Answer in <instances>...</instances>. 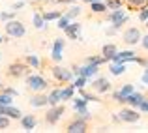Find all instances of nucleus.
Wrapping results in <instances>:
<instances>
[{"label":"nucleus","mask_w":148,"mask_h":133,"mask_svg":"<svg viewBox=\"0 0 148 133\" xmlns=\"http://www.w3.org/2000/svg\"><path fill=\"white\" fill-rule=\"evenodd\" d=\"M4 30H6V36H8V38H23V36L26 34L25 25H23L21 21H17V19H11V21H8L6 25H4Z\"/></svg>","instance_id":"obj_1"},{"label":"nucleus","mask_w":148,"mask_h":133,"mask_svg":"<svg viewBox=\"0 0 148 133\" xmlns=\"http://www.w3.org/2000/svg\"><path fill=\"white\" fill-rule=\"evenodd\" d=\"M51 73H53V77L58 81V83L66 84V83H73V69H68V68H62V66L54 64L53 68H51Z\"/></svg>","instance_id":"obj_2"},{"label":"nucleus","mask_w":148,"mask_h":133,"mask_svg":"<svg viewBox=\"0 0 148 133\" xmlns=\"http://www.w3.org/2000/svg\"><path fill=\"white\" fill-rule=\"evenodd\" d=\"M49 83L45 77L41 75H26V88L32 90V92H43V90H47Z\"/></svg>","instance_id":"obj_3"},{"label":"nucleus","mask_w":148,"mask_h":133,"mask_svg":"<svg viewBox=\"0 0 148 133\" xmlns=\"http://www.w3.org/2000/svg\"><path fill=\"white\" fill-rule=\"evenodd\" d=\"M107 19L112 23V26H114L116 30H120L127 21H130V15H127L122 8H118V10H111V13L107 15Z\"/></svg>","instance_id":"obj_4"},{"label":"nucleus","mask_w":148,"mask_h":133,"mask_svg":"<svg viewBox=\"0 0 148 133\" xmlns=\"http://www.w3.org/2000/svg\"><path fill=\"white\" fill-rule=\"evenodd\" d=\"M8 77H11V79H21V77H26L28 75V64L26 62H13V64H10V68H8Z\"/></svg>","instance_id":"obj_5"},{"label":"nucleus","mask_w":148,"mask_h":133,"mask_svg":"<svg viewBox=\"0 0 148 133\" xmlns=\"http://www.w3.org/2000/svg\"><path fill=\"white\" fill-rule=\"evenodd\" d=\"M98 71H99V66L98 64H88V62H84V66H75V68H73V73H75V75L86 77V79L96 77Z\"/></svg>","instance_id":"obj_6"},{"label":"nucleus","mask_w":148,"mask_h":133,"mask_svg":"<svg viewBox=\"0 0 148 133\" xmlns=\"http://www.w3.org/2000/svg\"><path fill=\"white\" fill-rule=\"evenodd\" d=\"M141 38H143V34H141V30H139L137 26L126 28V30H124V34H122V40H124V43H126V45H137V43H141Z\"/></svg>","instance_id":"obj_7"},{"label":"nucleus","mask_w":148,"mask_h":133,"mask_svg":"<svg viewBox=\"0 0 148 133\" xmlns=\"http://www.w3.org/2000/svg\"><path fill=\"white\" fill-rule=\"evenodd\" d=\"M64 112H66V107H64V105H60V103H58V105H53V107L47 111V114H45V122H47L49 126H54V124L62 118V114H64Z\"/></svg>","instance_id":"obj_8"},{"label":"nucleus","mask_w":148,"mask_h":133,"mask_svg":"<svg viewBox=\"0 0 148 133\" xmlns=\"http://www.w3.org/2000/svg\"><path fill=\"white\" fill-rule=\"evenodd\" d=\"M66 131L68 133H86L88 131V122L83 120V118H79V116H75V118L66 126Z\"/></svg>","instance_id":"obj_9"},{"label":"nucleus","mask_w":148,"mask_h":133,"mask_svg":"<svg viewBox=\"0 0 148 133\" xmlns=\"http://www.w3.org/2000/svg\"><path fill=\"white\" fill-rule=\"evenodd\" d=\"M118 114H120V118H122V122H126V124H135L141 118V114H139V111L135 107H126V109H122Z\"/></svg>","instance_id":"obj_10"},{"label":"nucleus","mask_w":148,"mask_h":133,"mask_svg":"<svg viewBox=\"0 0 148 133\" xmlns=\"http://www.w3.org/2000/svg\"><path fill=\"white\" fill-rule=\"evenodd\" d=\"M90 86L96 94H107L109 90H111V83H109L107 77H96L90 83Z\"/></svg>","instance_id":"obj_11"},{"label":"nucleus","mask_w":148,"mask_h":133,"mask_svg":"<svg viewBox=\"0 0 148 133\" xmlns=\"http://www.w3.org/2000/svg\"><path fill=\"white\" fill-rule=\"evenodd\" d=\"M62 49H64V40H62V38H56L54 43H53V51H51V58H53L56 64L62 60Z\"/></svg>","instance_id":"obj_12"},{"label":"nucleus","mask_w":148,"mask_h":133,"mask_svg":"<svg viewBox=\"0 0 148 133\" xmlns=\"http://www.w3.org/2000/svg\"><path fill=\"white\" fill-rule=\"evenodd\" d=\"M135 56H137V54H135L133 51H122V53L118 51V53L111 58V62H124V64H126V62H133Z\"/></svg>","instance_id":"obj_13"},{"label":"nucleus","mask_w":148,"mask_h":133,"mask_svg":"<svg viewBox=\"0 0 148 133\" xmlns=\"http://www.w3.org/2000/svg\"><path fill=\"white\" fill-rule=\"evenodd\" d=\"M30 105L32 107H45V105H49V97L45 96L43 92H34V96L30 97Z\"/></svg>","instance_id":"obj_14"},{"label":"nucleus","mask_w":148,"mask_h":133,"mask_svg":"<svg viewBox=\"0 0 148 133\" xmlns=\"http://www.w3.org/2000/svg\"><path fill=\"white\" fill-rule=\"evenodd\" d=\"M81 28H83L81 23H71L64 32H66V36H68L69 40H81Z\"/></svg>","instance_id":"obj_15"},{"label":"nucleus","mask_w":148,"mask_h":133,"mask_svg":"<svg viewBox=\"0 0 148 133\" xmlns=\"http://www.w3.org/2000/svg\"><path fill=\"white\" fill-rule=\"evenodd\" d=\"M143 99H145V96H143L141 92H135V90H133V92H131L130 96L126 97V103L130 105V107L139 109V105H141V101H143Z\"/></svg>","instance_id":"obj_16"},{"label":"nucleus","mask_w":148,"mask_h":133,"mask_svg":"<svg viewBox=\"0 0 148 133\" xmlns=\"http://www.w3.org/2000/svg\"><path fill=\"white\" fill-rule=\"evenodd\" d=\"M36 124H38V120H36L34 114H23L21 116V126L25 128L26 131H32L34 128H36Z\"/></svg>","instance_id":"obj_17"},{"label":"nucleus","mask_w":148,"mask_h":133,"mask_svg":"<svg viewBox=\"0 0 148 133\" xmlns=\"http://www.w3.org/2000/svg\"><path fill=\"white\" fill-rule=\"evenodd\" d=\"M45 17H43V11L41 10H36L34 11V15H32V25H34V28H38V30H41V28H45Z\"/></svg>","instance_id":"obj_18"},{"label":"nucleus","mask_w":148,"mask_h":133,"mask_svg":"<svg viewBox=\"0 0 148 133\" xmlns=\"http://www.w3.org/2000/svg\"><path fill=\"white\" fill-rule=\"evenodd\" d=\"M116 53H118V47H116L114 43H105L103 47H101V54H103L109 62H111V58L114 56Z\"/></svg>","instance_id":"obj_19"},{"label":"nucleus","mask_w":148,"mask_h":133,"mask_svg":"<svg viewBox=\"0 0 148 133\" xmlns=\"http://www.w3.org/2000/svg\"><path fill=\"white\" fill-rule=\"evenodd\" d=\"M47 97H49V105H51V107H53V105L62 103V88H54V90H51V92L47 94Z\"/></svg>","instance_id":"obj_20"},{"label":"nucleus","mask_w":148,"mask_h":133,"mask_svg":"<svg viewBox=\"0 0 148 133\" xmlns=\"http://www.w3.org/2000/svg\"><path fill=\"white\" fill-rule=\"evenodd\" d=\"M107 4L103 2V0H99V2H92L90 4V11L92 13H96V15H103V13H107Z\"/></svg>","instance_id":"obj_21"},{"label":"nucleus","mask_w":148,"mask_h":133,"mask_svg":"<svg viewBox=\"0 0 148 133\" xmlns=\"http://www.w3.org/2000/svg\"><path fill=\"white\" fill-rule=\"evenodd\" d=\"M109 71H111V75L118 77V75H122V73L126 71V64H124V62H111Z\"/></svg>","instance_id":"obj_22"},{"label":"nucleus","mask_w":148,"mask_h":133,"mask_svg":"<svg viewBox=\"0 0 148 133\" xmlns=\"http://www.w3.org/2000/svg\"><path fill=\"white\" fill-rule=\"evenodd\" d=\"M124 2H126L127 10H131V11H139L141 8L148 6V0H124Z\"/></svg>","instance_id":"obj_23"},{"label":"nucleus","mask_w":148,"mask_h":133,"mask_svg":"<svg viewBox=\"0 0 148 133\" xmlns=\"http://www.w3.org/2000/svg\"><path fill=\"white\" fill-rule=\"evenodd\" d=\"M75 96V84H68L62 88V101H69Z\"/></svg>","instance_id":"obj_24"},{"label":"nucleus","mask_w":148,"mask_h":133,"mask_svg":"<svg viewBox=\"0 0 148 133\" xmlns=\"http://www.w3.org/2000/svg\"><path fill=\"white\" fill-rule=\"evenodd\" d=\"M4 114H6V116H10V118L11 120H21V111H19V109L17 107H13V105H8V107H6V112H4Z\"/></svg>","instance_id":"obj_25"},{"label":"nucleus","mask_w":148,"mask_h":133,"mask_svg":"<svg viewBox=\"0 0 148 133\" xmlns=\"http://www.w3.org/2000/svg\"><path fill=\"white\" fill-rule=\"evenodd\" d=\"M43 17H45V21H58V19L62 17V13L58 10H49V11H43Z\"/></svg>","instance_id":"obj_26"},{"label":"nucleus","mask_w":148,"mask_h":133,"mask_svg":"<svg viewBox=\"0 0 148 133\" xmlns=\"http://www.w3.org/2000/svg\"><path fill=\"white\" fill-rule=\"evenodd\" d=\"M71 23H73V21H71V19H69L68 15L64 13V15H62V17H60V19H58V21H56V26H58V28H60V30H66V28H68L69 25H71Z\"/></svg>","instance_id":"obj_27"},{"label":"nucleus","mask_w":148,"mask_h":133,"mask_svg":"<svg viewBox=\"0 0 148 133\" xmlns=\"http://www.w3.org/2000/svg\"><path fill=\"white\" fill-rule=\"evenodd\" d=\"M77 116H79V118H83V120H86V122H90L92 120V112L88 111V107H83V109H77Z\"/></svg>","instance_id":"obj_28"},{"label":"nucleus","mask_w":148,"mask_h":133,"mask_svg":"<svg viewBox=\"0 0 148 133\" xmlns=\"http://www.w3.org/2000/svg\"><path fill=\"white\" fill-rule=\"evenodd\" d=\"M84 62H88V64H98V66H101V64H105V62H109V60L103 56V54H99V56H86V60H84Z\"/></svg>","instance_id":"obj_29"},{"label":"nucleus","mask_w":148,"mask_h":133,"mask_svg":"<svg viewBox=\"0 0 148 133\" xmlns=\"http://www.w3.org/2000/svg\"><path fill=\"white\" fill-rule=\"evenodd\" d=\"M26 64H28L30 68L38 69V68H40V58H38L36 54H26Z\"/></svg>","instance_id":"obj_30"},{"label":"nucleus","mask_w":148,"mask_h":133,"mask_svg":"<svg viewBox=\"0 0 148 133\" xmlns=\"http://www.w3.org/2000/svg\"><path fill=\"white\" fill-rule=\"evenodd\" d=\"M13 103V96H10V94L6 92H0V105H4V107H8V105Z\"/></svg>","instance_id":"obj_31"},{"label":"nucleus","mask_w":148,"mask_h":133,"mask_svg":"<svg viewBox=\"0 0 148 133\" xmlns=\"http://www.w3.org/2000/svg\"><path fill=\"white\" fill-rule=\"evenodd\" d=\"M83 107H88V99H84L83 96L81 97H77V99H73V109H83Z\"/></svg>","instance_id":"obj_32"},{"label":"nucleus","mask_w":148,"mask_h":133,"mask_svg":"<svg viewBox=\"0 0 148 133\" xmlns=\"http://www.w3.org/2000/svg\"><path fill=\"white\" fill-rule=\"evenodd\" d=\"M105 4H107L109 10H118V8H122V4H126L124 0H105Z\"/></svg>","instance_id":"obj_33"},{"label":"nucleus","mask_w":148,"mask_h":133,"mask_svg":"<svg viewBox=\"0 0 148 133\" xmlns=\"http://www.w3.org/2000/svg\"><path fill=\"white\" fill-rule=\"evenodd\" d=\"M81 96H83L84 99H88V101H99L98 94H92V92H86V90H84V88H81Z\"/></svg>","instance_id":"obj_34"},{"label":"nucleus","mask_w":148,"mask_h":133,"mask_svg":"<svg viewBox=\"0 0 148 133\" xmlns=\"http://www.w3.org/2000/svg\"><path fill=\"white\" fill-rule=\"evenodd\" d=\"M133 90H135V86H133V84H131V83H126L122 88H120V94H122L124 97H127L131 92H133Z\"/></svg>","instance_id":"obj_35"},{"label":"nucleus","mask_w":148,"mask_h":133,"mask_svg":"<svg viewBox=\"0 0 148 133\" xmlns=\"http://www.w3.org/2000/svg\"><path fill=\"white\" fill-rule=\"evenodd\" d=\"M86 83H88V79H86V77H81V75H77V79L73 81V84H75V88H79V90L86 86Z\"/></svg>","instance_id":"obj_36"},{"label":"nucleus","mask_w":148,"mask_h":133,"mask_svg":"<svg viewBox=\"0 0 148 133\" xmlns=\"http://www.w3.org/2000/svg\"><path fill=\"white\" fill-rule=\"evenodd\" d=\"M11 19H15V10L13 11H2V13H0V21L8 23V21H11Z\"/></svg>","instance_id":"obj_37"},{"label":"nucleus","mask_w":148,"mask_h":133,"mask_svg":"<svg viewBox=\"0 0 148 133\" xmlns=\"http://www.w3.org/2000/svg\"><path fill=\"white\" fill-rule=\"evenodd\" d=\"M66 15H68V17H69V19H71V21H73V19H77V17H79V15H81V8H79V6H73L71 10H69L68 13H66Z\"/></svg>","instance_id":"obj_38"},{"label":"nucleus","mask_w":148,"mask_h":133,"mask_svg":"<svg viewBox=\"0 0 148 133\" xmlns=\"http://www.w3.org/2000/svg\"><path fill=\"white\" fill-rule=\"evenodd\" d=\"M10 116H6V114H0V130H8L10 128Z\"/></svg>","instance_id":"obj_39"},{"label":"nucleus","mask_w":148,"mask_h":133,"mask_svg":"<svg viewBox=\"0 0 148 133\" xmlns=\"http://www.w3.org/2000/svg\"><path fill=\"white\" fill-rule=\"evenodd\" d=\"M139 21H141V23H146L148 21V6H145V8L139 10Z\"/></svg>","instance_id":"obj_40"},{"label":"nucleus","mask_w":148,"mask_h":133,"mask_svg":"<svg viewBox=\"0 0 148 133\" xmlns=\"http://www.w3.org/2000/svg\"><path fill=\"white\" fill-rule=\"evenodd\" d=\"M112 99H114V101H118V103H126V97H124L122 96V94H120V90H116V92H112Z\"/></svg>","instance_id":"obj_41"},{"label":"nucleus","mask_w":148,"mask_h":133,"mask_svg":"<svg viewBox=\"0 0 148 133\" xmlns=\"http://www.w3.org/2000/svg\"><path fill=\"white\" fill-rule=\"evenodd\" d=\"M0 92H6V94H10V96H17V90L15 88H11V86H2V90H0Z\"/></svg>","instance_id":"obj_42"},{"label":"nucleus","mask_w":148,"mask_h":133,"mask_svg":"<svg viewBox=\"0 0 148 133\" xmlns=\"http://www.w3.org/2000/svg\"><path fill=\"white\" fill-rule=\"evenodd\" d=\"M139 111H143V112H148V97H145V99L141 101V105H139Z\"/></svg>","instance_id":"obj_43"},{"label":"nucleus","mask_w":148,"mask_h":133,"mask_svg":"<svg viewBox=\"0 0 148 133\" xmlns=\"http://www.w3.org/2000/svg\"><path fill=\"white\" fill-rule=\"evenodd\" d=\"M133 62H137V64H141V66H145V68H148V58H141V56H135V60Z\"/></svg>","instance_id":"obj_44"},{"label":"nucleus","mask_w":148,"mask_h":133,"mask_svg":"<svg viewBox=\"0 0 148 133\" xmlns=\"http://www.w3.org/2000/svg\"><path fill=\"white\" fill-rule=\"evenodd\" d=\"M23 6H26V0H19V2H15L13 6H11V10H15V11H17V10H21Z\"/></svg>","instance_id":"obj_45"},{"label":"nucleus","mask_w":148,"mask_h":133,"mask_svg":"<svg viewBox=\"0 0 148 133\" xmlns=\"http://www.w3.org/2000/svg\"><path fill=\"white\" fill-rule=\"evenodd\" d=\"M141 81H143V84H145V86H148V68H145V71H143V77H141Z\"/></svg>","instance_id":"obj_46"},{"label":"nucleus","mask_w":148,"mask_h":133,"mask_svg":"<svg viewBox=\"0 0 148 133\" xmlns=\"http://www.w3.org/2000/svg\"><path fill=\"white\" fill-rule=\"evenodd\" d=\"M141 47H143L145 51H148V34H146V36H143V38H141Z\"/></svg>","instance_id":"obj_47"},{"label":"nucleus","mask_w":148,"mask_h":133,"mask_svg":"<svg viewBox=\"0 0 148 133\" xmlns=\"http://www.w3.org/2000/svg\"><path fill=\"white\" fill-rule=\"evenodd\" d=\"M51 2H54V4H73L75 0H51Z\"/></svg>","instance_id":"obj_48"},{"label":"nucleus","mask_w":148,"mask_h":133,"mask_svg":"<svg viewBox=\"0 0 148 133\" xmlns=\"http://www.w3.org/2000/svg\"><path fill=\"white\" fill-rule=\"evenodd\" d=\"M105 34H107V36H114V34H116V28H114V26H111V28L105 30Z\"/></svg>","instance_id":"obj_49"},{"label":"nucleus","mask_w":148,"mask_h":133,"mask_svg":"<svg viewBox=\"0 0 148 133\" xmlns=\"http://www.w3.org/2000/svg\"><path fill=\"white\" fill-rule=\"evenodd\" d=\"M84 4H92V2H99V0H83Z\"/></svg>","instance_id":"obj_50"},{"label":"nucleus","mask_w":148,"mask_h":133,"mask_svg":"<svg viewBox=\"0 0 148 133\" xmlns=\"http://www.w3.org/2000/svg\"><path fill=\"white\" fill-rule=\"evenodd\" d=\"M4 112H6V107H4V105H0V114H4Z\"/></svg>","instance_id":"obj_51"},{"label":"nucleus","mask_w":148,"mask_h":133,"mask_svg":"<svg viewBox=\"0 0 148 133\" xmlns=\"http://www.w3.org/2000/svg\"><path fill=\"white\" fill-rule=\"evenodd\" d=\"M2 41H6V40H4V38H0V43H2Z\"/></svg>","instance_id":"obj_52"},{"label":"nucleus","mask_w":148,"mask_h":133,"mask_svg":"<svg viewBox=\"0 0 148 133\" xmlns=\"http://www.w3.org/2000/svg\"><path fill=\"white\" fill-rule=\"evenodd\" d=\"M0 90H2V81H0Z\"/></svg>","instance_id":"obj_53"},{"label":"nucleus","mask_w":148,"mask_h":133,"mask_svg":"<svg viewBox=\"0 0 148 133\" xmlns=\"http://www.w3.org/2000/svg\"><path fill=\"white\" fill-rule=\"evenodd\" d=\"M26 2H32V0H26Z\"/></svg>","instance_id":"obj_54"},{"label":"nucleus","mask_w":148,"mask_h":133,"mask_svg":"<svg viewBox=\"0 0 148 133\" xmlns=\"http://www.w3.org/2000/svg\"><path fill=\"white\" fill-rule=\"evenodd\" d=\"M0 58H2V53H0Z\"/></svg>","instance_id":"obj_55"},{"label":"nucleus","mask_w":148,"mask_h":133,"mask_svg":"<svg viewBox=\"0 0 148 133\" xmlns=\"http://www.w3.org/2000/svg\"><path fill=\"white\" fill-rule=\"evenodd\" d=\"M146 26H148V21H146Z\"/></svg>","instance_id":"obj_56"}]
</instances>
